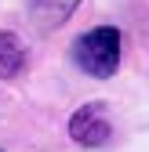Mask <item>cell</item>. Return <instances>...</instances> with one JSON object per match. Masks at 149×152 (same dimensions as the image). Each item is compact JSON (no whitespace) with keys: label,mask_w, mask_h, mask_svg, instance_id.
I'll use <instances>...</instances> for the list:
<instances>
[{"label":"cell","mask_w":149,"mask_h":152,"mask_svg":"<svg viewBox=\"0 0 149 152\" xmlns=\"http://www.w3.org/2000/svg\"><path fill=\"white\" fill-rule=\"evenodd\" d=\"M69 134L77 145H87V148H98L109 141V134H113V127H109V116H105V105L102 102H91L84 109L73 112L69 120Z\"/></svg>","instance_id":"2"},{"label":"cell","mask_w":149,"mask_h":152,"mask_svg":"<svg viewBox=\"0 0 149 152\" xmlns=\"http://www.w3.org/2000/svg\"><path fill=\"white\" fill-rule=\"evenodd\" d=\"M73 4H77V0H36V15H40L44 26H58L73 11Z\"/></svg>","instance_id":"4"},{"label":"cell","mask_w":149,"mask_h":152,"mask_svg":"<svg viewBox=\"0 0 149 152\" xmlns=\"http://www.w3.org/2000/svg\"><path fill=\"white\" fill-rule=\"evenodd\" d=\"M26 69V47L15 33H0V76L11 80Z\"/></svg>","instance_id":"3"},{"label":"cell","mask_w":149,"mask_h":152,"mask_svg":"<svg viewBox=\"0 0 149 152\" xmlns=\"http://www.w3.org/2000/svg\"><path fill=\"white\" fill-rule=\"evenodd\" d=\"M73 58H77V65L87 76H95V80L113 76L117 65H120V33L113 26H98V29L84 33L73 44Z\"/></svg>","instance_id":"1"}]
</instances>
